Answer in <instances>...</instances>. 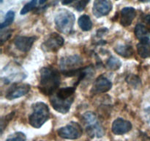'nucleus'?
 <instances>
[{
    "mask_svg": "<svg viewBox=\"0 0 150 141\" xmlns=\"http://www.w3.org/2000/svg\"><path fill=\"white\" fill-rule=\"evenodd\" d=\"M46 1L47 0H39V3L40 4H44V3H45Z\"/></svg>",
    "mask_w": 150,
    "mask_h": 141,
    "instance_id": "nucleus-28",
    "label": "nucleus"
},
{
    "mask_svg": "<svg viewBox=\"0 0 150 141\" xmlns=\"http://www.w3.org/2000/svg\"><path fill=\"white\" fill-rule=\"evenodd\" d=\"M78 24L83 31H89L92 28V22L87 15L80 16L78 20Z\"/></svg>",
    "mask_w": 150,
    "mask_h": 141,
    "instance_id": "nucleus-19",
    "label": "nucleus"
},
{
    "mask_svg": "<svg viewBox=\"0 0 150 141\" xmlns=\"http://www.w3.org/2000/svg\"><path fill=\"white\" fill-rule=\"evenodd\" d=\"M57 30L62 34H69L73 30L75 23V16L67 10H60L54 19Z\"/></svg>",
    "mask_w": 150,
    "mask_h": 141,
    "instance_id": "nucleus-5",
    "label": "nucleus"
},
{
    "mask_svg": "<svg viewBox=\"0 0 150 141\" xmlns=\"http://www.w3.org/2000/svg\"><path fill=\"white\" fill-rule=\"evenodd\" d=\"M14 114H15V113L13 112V113H10L9 115H6L5 117L1 118V134L3 133V131H4V128L7 126L8 122L10 121V120H12V119H13Z\"/></svg>",
    "mask_w": 150,
    "mask_h": 141,
    "instance_id": "nucleus-24",
    "label": "nucleus"
},
{
    "mask_svg": "<svg viewBox=\"0 0 150 141\" xmlns=\"http://www.w3.org/2000/svg\"><path fill=\"white\" fill-rule=\"evenodd\" d=\"M132 123L129 120L119 118L112 123V132L117 135H122L127 133L132 129Z\"/></svg>",
    "mask_w": 150,
    "mask_h": 141,
    "instance_id": "nucleus-13",
    "label": "nucleus"
},
{
    "mask_svg": "<svg viewBox=\"0 0 150 141\" xmlns=\"http://www.w3.org/2000/svg\"><path fill=\"white\" fill-rule=\"evenodd\" d=\"M82 63L83 60L79 55L67 56L60 60V69L63 75L67 77L78 76L82 70L81 68H80Z\"/></svg>",
    "mask_w": 150,
    "mask_h": 141,
    "instance_id": "nucleus-3",
    "label": "nucleus"
},
{
    "mask_svg": "<svg viewBox=\"0 0 150 141\" xmlns=\"http://www.w3.org/2000/svg\"><path fill=\"white\" fill-rule=\"evenodd\" d=\"M137 51L139 55L142 58L150 57V39L142 40L137 44Z\"/></svg>",
    "mask_w": 150,
    "mask_h": 141,
    "instance_id": "nucleus-15",
    "label": "nucleus"
},
{
    "mask_svg": "<svg viewBox=\"0 0 150 141\" xmlns=\"http://www.w3.org/2000/svg\"><path fill=\"white\" fill-rule=\"evenodd\" d=\"M76 91V88L73 87H67L59 89L57 91L55 95L62 99H68V98L74 97V93Z\"/></svg>",
    "mask_w": 150,
    "mask_h": 141,
    "instance_id": "nucleus-17",
    "label": "nucleus"
},
{
    "mask_svg": "<svg viewBox=\"0 0 150 141\" xmlns=\"http://www.w3.org/2000/svg\"><path fill=\"white\" fill-rule=\"evenodd\" d=\"M141 2H150V0H139Z\"/></svg>",
    "mask_w": 150,
    "mask_h": 141,
    "instance_id": "nucleus-29",
    "label": "nucleus"
},
{
    "mask_svg": "<svg viewBox=\"0 0 150 141\" xmlns=\"http://www.w3.org/2000/svg\"><path fill=\"white\" fill-rule=\"evenodd\" d=\"M114 50H115L117 54H120L122 57H125V58L131 57L133 56V53H134L133 47L130 45H126V44H125V45H122V44L117 45L114 48Z\"/></svg>",
    "mask_w": 150,
    "mask_h": 141,
    "instance_id": "nucleus-16",
    "label": "nucleus"
},
{
    "mask_svg": "<svg viewBox=\"0 0 150 141\" xmlns=\"http://www.w3.org/2000/svg\"><path fill=\"white\" fill-rule=\"evenodd\" d=\"M121 62L118 59L114 57H111L107 61V66L108 68L113 70H117L121 67Z\"/></svg>",
    "mask_w": 150,
    "mask_h": 141,
    "instance_id": "nucleus-21",
    "label": "nucleus"
},
{
    "mask_svg": "<svg viewBox=\"0 0 150 141\" xmlns=\"http://www.w3.org/2000/svg\"><path fill=\"white\" fill-rule=\"evenodd\" d=\"M136 16V9L131 7H124L121 10L120 24L123 26H128L132 24Z\"/></svg>",
    "mask_w": 150,
    "mask_h": 141,
    "instance_id": "nucleus-14",
    "label": "nucleus"
},
{
    "mask_svg": "<svg viewBox=\"0 0 150 141\" xmlns=\"http://www.w3.org/2000/svg\"><path fill=\"white\" fill-rule=\"evenodd\" d=\"M111 0H95L92 7V13L97 18H101L109 14L112 10Z\"/></svg>",
    "mask_w": 150,
    "mask_h": 141,
    "instance_id": "nucleus-9",
    "label": "nucleus"
},
{
    "mask_svg": "<svg viewBox=\"0 0 150 141\" xmlns=\"http://www.w3.org/2000/svg\"><path fill=\"white\" fill-rule=\"evenodd\" d=\"M74 1H76V0H62V4L63 5H67V4H70Z\"/></svg>",
    "mask_w": 150,
    "mask_h": 141,
    "instance_id": "nucleus-26",
    "label": "nucleus"
},
{
    "mask_svg": "<svg viewBox=\"0 0 150 141\" xmlns=\"http://www.w3.org/2000/svg\"><path fill=\"white\" fill-rule=\"evenodd\" d=\"M15 18V13L13 10H9L5 16V19H4V21L1 24V26H0V29H3L4 28H6L7 26H10L12 23L14 21Z\"/></svg>",
    "mask_w": 150,
    "mask_h": 141,
    "instance_id": "nucleus-20",
    "label": "nucleus"
},
{
    "mask_svg": "<svg viewBox=\"0 0 150 141\" xmlns=\"http://www.w3.org/2000/svg\"><path fill=\"white\" fill-rule=\"evenodd\" d=\"M145 21L150 26V15H148L145 17Z\"/></svg>",
    "mask_w": 150,
    "mask_h": 141,
    "instance_id": "nucleus-27",
    "label": "nucleus"
},
{
    "mask_svg": "<svg viewBox=\"0 0 150 141\" xmlns=\"http://www.w3.org/2000/svg\"><path fill=\"white\" fill-rule=\"evenodd\" d=\"M134 32L136 38L139 40H140V41L146 39V38H149V30L144 25L142 24H139L136 25V27H135Z\"/></svg>",
    "mask_w": 150,
    "mask_h": 141,
    "instance_id": "nucleus-18",
    "label": "nucleus"
},
{
    "mask_svg": "<svg viewBox=\"0 0 150 141\" xmlns=\"http://www.w3.org/2000/svg\"><path fill=\"white\" fill-rule=\"evenodd\" d=\"M73 101H74V97H72L68 99H62L56 96L55 95H53L50 99V102L53 108L58 113L62 114L68 113Z\"/></svg>",
    "mask_w": 150,
    "mask_h": 141,
    "instance_id": "nucleus-10",
    "label": "nucleus"
},
{
    "mask_svg": "<svg viewBox=\"0 0 150 141\" xmlns=\"http://www.w3.org/2000/svg\"><path fill=\"white\" fill-rule=\"evenodd\" d=\"M64 42V38L61 35L54 32L44 41L41 46V48L43 51L47 52H55L62 46Z\"/></svg>",
    "mask_w": 150,
    "mask_h": 141,
    "instance_id": "nucleus-7",
    "label": "nucleus"
},
{
    "mask_svg": "<svg viewBox=\"0 0 150 141\" xmlns=\"http://www.w3.org/2000/svg\"><path fill=\"white\" fill-rule=\"evenodd\" d=\"M38 0H31L30 2L27 3V4H25L23 7V8L21 10V15H25L27 13H29V11L33 10L35 7V6L37 5V3H38Z\"/></svg>",
    "mask_w": 150,
    "mask_h": 141,
    "instance_id": "nucleus-23",
    "label": "nucleus"
},
{
    "mask_svg": "<svg viewBox=\"0 0 150 141\" xmlns=\"http://www.w3.org/2000/svg\"><path fill=\"white\" fill-rule=\"evenodd\" d=\"M90 1V0H80L79 1V3L76 5V9L79 11H82L85 9V7H86L89 2Z\"/></svg>",
    "mask_w": 150,
    "mask_h": 141,
    "instance_id": "nucleus-25",
    "label": "nucleus"
},
{
    "mask_svg": "<svg viewBox=\"0 0 150 141\" xmlns=\"http://www.w3.org/2000/svg\"><path fill=\"white\" fill-rule=\"evenodd\" d=\"M112 87V83L105 76H99L94 82L92 85L91 93L92 95L103 93L110 90Z\"/></svg>",
    "mask_w": 150,
    "mask_h": 141,
    "instance_id": "nucleus-11",
    "label": "nucleus"
},
{
    "mask_svg": "<svg viewBox=\"0 0 150 141\" xmlns=\"http://www.w3.org/2000/svg\"><path fill=\"white\" fill-rule=\"evenodd\" d=\"M31 86L28 84H14L7 90L5 98L13 100L26 95L30 90Z\"/></svg>",
    "mask_w": 150,
    "mask_h": 141,
    "instance_id": "nucleus-8",
    "label": "nucleus"
},
{
    "mask_svg": "<svg viewBox=\"0 0 150 141\" xmlns=\"http://www.w3.org/2000/svg\"><path fill=\"white\" fill-rule=\"evenodd\" d=\"M26 137L23 132H18L10 135L5 141H26Z\"/></svg>",
    "mask_w": 150,
    "mask_h": 141,
    "instance_id": "nucleus-22",
    "label": "nucleus"
},
{
    "mask_svg": "<svg viewBox=\"0 0 150 141\" xmlns=\"http://www.w3.org/2000/svg\"><path fill=\"white\" fill-rule=\"evenodd\" d=\"M2 1H3V0H1V3H2Z\"/></svg>",
    "mask_w": 150,
    "mask_h": 141,
    "instance_id": "nucleus-30",
    "label": "nucleus"
},
{
    "mask_svg": "<svg viewBox=\"0 0 150 141\" xmlns=\"http://www.w3.org/2000/svg\"><path fill=\"white\" fill-rule=\"evenodd\" d=\"M36 39L37 38L35 36L26 37L18 35L15 38L13 43L19 51L22 52H27L31 49Z\"/></svg>",
    "mask_w": 150,
    "mask_h": 141,
    "instance_id": "nucleus-12",
    "label": "nucleus"
},
{
    "mask_svg": "<svg viewBox=\"0 0 150 141\" xmlns=\"http://www.w3.org/2000/svg\"><path fill=\"white\" fill-rule=\"evenodd\" d=\"M82 122L85 126L86 134L91 138L102 137L105 134L103 127L98 120L95 113L92 112L85 113L82 115Z\"/></svg>",
    "mask_w": 150,
    "mask_h": 141,
    "instance_id": "nucleus-4",
    "label": "nucleus"
},
{
    "mask_svg": "<svg viewBox=\"0 0 150 141\" xmlns=\"http://www.w3.org/2000/svg\"><path fill=\"white\" fill-rule=\"evenodd\" d=\"M57 134L60 137L66 140H76L81 137L83 134L82 127L79 123L71 122L57 130Z\"/></svg>",
    "mask_w": 150,
    "mask_h": 141,
    "instance_id": "nucleus-6",
    "label": "nucleus"
},
{
    "mask_svg": "<svg viewBox=\"0 0 150 141\" xmlns=\"http://www.w3.org/2000/svg\"><path fill=\"white\" fill-rule=\"evenodd\" d=\"M50 118L48 105L43 102H37L32 105V112L29 116V123L32 127L40 128Z\"/></svg>",
    "mask_w": 150,
    "mask_h": 141,
    "instance_id": "nucleus-2",
    "label": "nucleus"
},
{
    "mask_svg": "<svg viewBox=\"0 0 150 141\" xmlns=\"http://www.w3.org/2000/svg\"><path fill=\"white\" fill-rule=\"evenodd\" d=\"M60 85V74L53 67H44L40 70L38 89L45 95H51Z\"/></svg>",
    "mask_w": 150,
    "mask_h": 141,
    "instance_id": "nucleus-1",
    "label": "nucleus"
}]
</instances>
